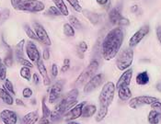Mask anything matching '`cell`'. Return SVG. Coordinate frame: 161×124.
I'll return each instance as SVG.
<instances>
[{
    "label": "cell",
    "instance_id": "obj_1",
    "mask_svg": "<svg viewBox=\"0 0 161 124\" xmlns=\"http://www.w3.org/2000/svg\"><path fill=\"white\" fill-rule=\"evenodd\" d=\"M124 41V31L121 28L112 29L102 42V56L106 61L113 59L119 52Z\"/></svg>",
    "mask_w": 161,
    "mask_h": 124
},
{
    "label": "cell",
    "instance_id": "obj_2",
    "mask_svg": "<svg viewBox=\"0 0 161 124\" xmlns=\"http://www.w3.org/2000/svg\"><path fill=\"white\" fill-rule=\"evenodd\" d=\"M115 85L112 82H107L100 91L99 97V110L97 111L96 121L100 122L102 121L109 111V107L112 105L114 95H115Z\"/></svg>",
    "mask_w": 161,
    "mask_h": 124
},
{
    "label": "cell",
    "instance_id": "obj_3",
    "mask_svg": "<svg viewBox=\"0 0 161 124\" xmlns=\"http://www.w3.org/2000/svg\"><path fill=\"white\" fill-rule=\"evenodd\" d=\"M78 89L74 88L71 91H69L65 96L56 105L55 110L63 113L64 115L70 111L73 107H75L77 103V97H78Z\"/></svg>",
    "mask_w": 161,
    "mask_h": 124
},
{
    "label": "cell",
    "instance_id": "obj_4",
    "mask_svg": "<svg viewBox=\"0 0 161 124\" xmlns=\"http://www.w3.org/2000/svg\"><path fill=\"white\" fill-rule=\"evenodd\" d=\"M134 61V51L132 48H125L123 50L117 57L116 65L121 71H125L132 65Z\"/></svg>",
    "mask_w": 161,
    "mask_h": 124
},
{
    "label": "cell",
    "instance_id": "obj_5",
    "mask_svg": "<svg viewBox=\"0 0 161 124\" xmlns=\"http://www.w3.org/2000/svg\"><path fill=\"white\" fill-rule=\"evenodd\" d=\"M98 68H99V62L97 60L91 61L90 63L87 65V68L78 75V77L76 78V80L75 82V86L78 87L84 85L91 77L94 76V74L97 72Z\"/></svg>",
    "mask_w": 161,
    "mask_h": 124
},
{
    "label": "cell",
    "instance_id": "obj_6",
    "mask_svg": "<svg viewBox=\"0 0 161 124\" xmlns=\"http://www.w3.org/2000/svg\"><path fill=\"white\" fill-rule=\"evenodd\" d=\"M45 8L44 4L39 0H23L16 8L17 10L27 12L38 13L43 11Z\"/></svg>",
    "mask_w": 161,
    "mask_h": 124
},
{
    "label": "cell",
    "instance_id": "obj_7",
    "mask_svg": "<svg viewBox=\"0 0 161 124\" xmlns=\"http://www.w3.org/2000/svg\"><path fill=\"white\" fill-rule=\"evenodd\" d=\"M158 99L155 98V97H150V96H140L136 97L134 99H130L129 101V107L133 110H137L142 106H146V105H151L154 102L158 101Z\"/></svg>",
    "mask_w": 161,
    "mask_h": 124
},
{
    "label": "cell",
    "instance_id": "obj_8",
    "mask_svg": "<svg viewBox=\"0 0 161 124\" xmlns=\"http://www.w3.org/2000/svg\"><path fill=\"white\" fill-rule=\"evenodd\" d=\"M149 32V26L148 25H145L143 27H141L131 37L129 40V47L130 48H134L136 47L137 44L146 37Z\"/></svg>",
    "mask_w": 161,
    "mask_h": 124
},
{
    "label": "cell",
    "instance_id": "obj_9",
    "mask_svg": "<svg viewBox=\"0 0 161 124\" xmlns=\"http://www.w3.org/2000/svg\"><path fill=\"white\" fill-rule=\"evenodd\" d=\"M85 105H86V102L85 101L76 104L70 111H68L64 115V120L66 121H75V120L80 118L81 115H82L83 108H84Z\"/></svg>",
    "mask_w": 161,
    "mask_h": 124
},
{
    "label": "cell",
    "instance_id": "obj_10",
    "mask_svg": "<svg viewBox=\"0 0 161 124\" xmlns=\"http://www.w3.org/2000/svg\"><path fill=\"white\" fill-rule=\"evenodd\" d=\"M33 30L35 31L36 35H37L38 40L40 42L43 43L44 45L46 46H51L52 45V41H51V39H50L48 33L46 32L45 29L42 26L41 24H39L37 22H35L33 24Z\"/></svg>",
    "mask_w": 161,
    "mask_h": 124
},
{
    "label": "cell",
    "instance_id": "obj_11",
    "mask_svg": "<svg viewBox=\"0 0 161 124\" xmlns=\"http://www.w3.org/2000/svg\"><path fill=\"white\" fill-rule=\"evenodd\" d=\"M26 53L29 58V60L31 62L37 63L39 60H41L40 51L38 50L37 46L32 41H28L26 43Z\"/></svg>",
    "mask_w": 161,
    "mask_h": 124
},
{
    "label": "cell",
    "instance_id": "obj_12",
    "mask_svg": "<svg viewBox=\"0 0 161 124\" xmlns=\"http://www.w3.org/2000/svg\"><path fill=\"white\" fill-rule=\"evenodd\" d=\"M103 78H104V75L102 74H95L93 77H91V78L87 81L86 86L84 87V92H85L86 94H88V93L92 92L93 90L97 89V88L102 84Z\"/></svg>",
    "mask_w": 161,
    "mask_h": 124
},
{
    "label": "cell",
    "instance_id": "obj_13",
    "mask_svg": "<svg viewBox=\"0 0 161 124\" xmlns=\"http://www.w3.org/2000/svg\"><path fill=\"white\" fill-rule=\"evenodd\" d=\"M0 120L4 124H17L18 115L10 110H4L0 112Z\"/></svg>",
    "mask_w": 161,
    "mask_h": 124
},
{
    "label": "cell",
    "instance_id": "obj_14",
    "mask_svg": "<svg viewBox=\"0 0 161 124\" xmlns=\"http://www.w3.org/2000/svg\"><path fill=\"white\" fill-rule=\"evenodd\" d=\"M63 85L61 82H57L55 83L53 87H51L49 92V102L51 104L55 103L58 99L61 97V93H62Z\"/></svg>",
    "mask_w": 161,
    "mask_h": 124
},
{
    "label": "cell",
    "instance_id": "obj_15",
    "mask_svg": "<svg viewBox=\"0 0 161 124\" xmlns=\"http://www.w3.org/2000/svg\"><path fill=\"white\" fill-rule=\"evenodd\" d=\"M132 77H133V69L128 68L127 70H125V72L119 78V80H118V82H117V84L115 86V88L118 89L119 87H124V86L129 87V85L131 84Z\"/></svg>",
    "mask_w": 161,
    "mask_h": 124
},
{
    "label": "cell",
    "instance_id": "obj_16",
    "mask_svg": "<svg viewBox=\"0 0 161 124\" xmlns=\"http://www.w3.org/2000/svg\"><path fill=\"white\" fill-rule=\"evenodd\" d=\"M36 65H37L39 73L41 74L42 79H43V85L46 86V87L50 86V84H51V79H50L48 73H47V70H46V67H45L44 63L42 62V59L39 60L37 63H36Z\"/></svg>",
    "mask_w": 161,
    "mask_h": 124
},
{
    "label": "cell",
    "instance_id": "obj_17",
    "mask_svg": "<svg viewBox=\"0 0 161 124\" xmlns=\"http://www.w3.org/2000/svg\"><path fill=\"white\" fill-rule=\"evenodd\" d=\"M40 117L37 111L27 113L21 120V124H35L38 122Z\"/></svg>",
    "mask_w": 161,
    "mask_h": 124
},
{
    "label": "cell",
    "instance_id": "obj_18",
    "mask_svg": "<svg viewBox=\"0 0 161 124\" xmlns=\"http://www.w3.org/2000/svg\"><path fill=\"white\" fill-rule=\"evenodd\" d=\"M0 99L7 105L8 106H11L15 103L14 99H13L12 95H10L5 88L4 87H1L0 86Z\"/></svg>",
    "mask_w": 161,
    "mask_h": 124
},
{
    "label": "cell",
    "instance_id": "obj_19",
    "mask_svg": "<svg viewBox=\"0 0 161 124\" xmlns=\"http://www.w3.org/2000/svg\"><path fill=\"white\" fill-rule=\"evenodd\" d=\"M118 97L123 101H127L132 98V92L129 87H121L118 88Z\"/></svg>",
    "mask_w": 161,
    "mask_h": 124
},
{
    "label": "cell",
    "instance_id": "obj_20",
    "mask_svg": "<svg viewBox=\"0 0 161 124\" xmlns=\"http://www.w3.org/2000/svg\"><path fill=\"white\" fill-rule=\"evenodd\" d=\"M97 111H98V109H97L96 105H92V104L85 105L83 108V111H82L81 117L82 118H90L97 112Z\"/></svg>",
    "mask_w": 161,
    "mask_h": 124
},
{
    "label": "cell",
    "instance_id": "obj_21",
    "mask_svg": "<svg viewBox=\"0 0 161 124\" xmlns=\"http://www.w3.org/2000/svg\"><path fill=\"white\" fill-rule=\"evenodd\" d=\"M24 45L25 40H21L15 47V56L18 61L24 58Z\"/></svg>",
    "mask_w": 161,
    "mask_h": 124
},
{
    "label": "cell",
    "instance_id": "obj_22",
    "mask_svg": "<svg viewBox=\"0 0 161 124\" xmlns=\"http://www.w3.org/2000/svg\"><path fill=\"white\" fill-rule=\"evenodd\" d=\"M109 19H110V21L112 22V24H118L119 20L122 19V15H121L120 10L117 8L112 9L109 13Z\"/></svg>",
    "mask_w": 161,
    "mask_h": 124
},
{
    "label": "cell",
    "instance_id": "obj_23",
    "mask_svg": "<svg viewBox=\"0 0 161 124\" xmlns=\"http://www.w3.org/2000/svg\"><path fill=\"white\" fill-rule=\"evenodd\" d=\"M83 15L85 18H87V19L92 23V24H97L99 21V16L96 13L89 11V10H84Z\"/></svg>",
    "mask_w": 161,
    "mask_h": 124
},
{
    "label": "cell",
    "instance_id": "obj_24",
    "mask_svg": "<svg viewBox=\"0 0 161 124\" xmlns=\"http://www.w3.org/2000/svg\"><path fill=\"white\" fill-rule=\"evenodd\" d=\"M149 82V75L147 72H141L137 74L136 76V83L139 86H145L148 84Z\"/></svg>",
    "mask_w": 161,
    "mask_h": 124
},
{
    "label": "cell",
    "instance_id": "obj_25",
    "mask_svg": "<svg viewBox=\"0 0 161 124\" xmlns=\"http://www.w3.org/2000/svg\"><path fill=\"white\" fill-rule=\"evenodd\" d=\"M148 122L150 124H158L161 120V115L157 111L151 110L148 114Z\"/></svg>",
    "mask_w": 161,
    "mask_h": 124
},
{
    "label": "cell",
    "instance_id": "obj_26",
    "mask_svg": "<svg viewBox=\"0 0 161 124\" xmlns=\"http://www.w3.org/2000/svg\"><path fill=\"white\" fill-rule=\"evenodd\" d=\"M53 2V4L55 5V7L60 10V12L64 16H68V9L64 2V0H52Z\"/></svg>",
    "mask_w": 161,
    "mask_h": 124
},
{
    "label": "cell",
    "instance_id": "obj_27",
    "mask_svg": "<svg viewBox=\"0 0 161 124\" xmlns=\"http://www.w3.org/2000/svg\"><path fill=\"white\" fill-rule=\"evenodd\" d=\"M63 29H64V34L65 36H67V37H74L75 29L69 23H66V24L64 25Z\"/></svg>",
    "mask_w": 161,
    "mask_h": 124
},
{
    "label": "cell",
    "instance_id": "obj_28",
    "mask_svg": "<svg viewBox=\"0 0 161 124\" xmlns=\"http://www.w3.org/2000/svg\"><path fill=\"white\" fill-rule=\"evenodd\" d=\"M3 87L10 94V95H15L16 93H15V89H14V86H13L12 82L9 80V79H5L4 80V85H3Z\"/></svg>",
    "mask_w": 161,
    "mask_h": 124
},
{
    "label": "cell",
    "instance_id": "obj_29",
    "mask_svg": "<svg viewBox=\"0 0 161 124\" xmlns=\"http://www.w3.org/2000/svg\"><path fill=\"white\" fill-rule=\"evenodd\" d=\"M24 30H25V32H26V34H27V36L30 38V39H31V40H38L39 41V40H38L37 35H36V33H35V31L29 26V25H25L24 27Z\"/></svg>",
    "mask_w": 161,
    "mask_h": 124
},
{
    "label": "cell",
    "instance_id": "obj_30",
    "mask_svg": "<svg viewBox=\"0 0 161 124\" xmlns=\"http://www.w3.org/2000/svg\"><path fill=\"white\" fill-rule=\"evenodd\" d=\"M19 74H20V76L22 78L26 79L27 81H30L31 78V69L28 68V67H25V66H22L20 71H19Z\"/></svg>",
    "mask_w": 161,
    "mask_h": 124
},
{
    "label": "cell",
    "instance_id": "obj_31",
    "mask_svg": "<svg viewBox=\"0 0 161 124\" xmlns=\"http://www.w3.org/2000/svg\"><path fill=\"white\" fill-rule=\"evenodd\" d=\"M63 115H64L63 113H61L60 111H56V110H54L53 111L51 112L50 121H53V122H57V121H59L62 119Z\"/></svg>",
    "mask_w": 161,
    "mask_h": 124
},
{
    "label": "cell",
    "instance_id": "obj_32",
    "mask_svg": "<svg viewBox=\"0 0 161 124\" xmlns=\"http://www.w3.org/2000/svg\"><path fill=\"white\" fill-rule=\"evenodd\" d=\"M42 117L43 118H49L51 116V111L50 109L47 107L46 102H45V98H43L42 100Z\"/></svg>",
    "mask_w": 161,
    "mask_h": 124
},
{
    "label": "cell",
    "instance_id": "obj_33",
    "mask_svg": "<svg viewBox=\"0 0 161 124\" xmlns=\"http://www.w3.org/2000/svg\"><path fill=\"white\" fill-rule=\"evenodd\" d=\"M69 21H70L69 24L71 25L74 29H76V30L82 29V25L80 23V21L78 20V19H76L74 16H71V17L69 18Z\"/></svg>",
    "mask_w": 161,
    "mask_h": 124
},
{
    "label": "cell",
    "instance_id": "obj_34",
    "mask_svg": "<svg viewBox=\"0 0 161 124\" xmlns=\"http://www.w3.org/2000/svg\"><path fill=\"white\" fill-rule=\"evenodd\" d=\"M3 63L7 66V67H10V66H12L13 64V54H12V51H8V55L6 56V58L4 59V62Z\"/></svg>",
    "mask_w": 161,
    "mask_h": 124
},
{
    "label": "cell",
    "instance_id": "obj_35",
    "mask_svg": "<svg viewBox=\"0 0 161 124\" xmlns=\"http://www.w3.org/2000/svg\"><path fill=\"white\" fill-rule=\"evenodd\" d=\"M66 1L72 6V8H74L76 12H81L82 11V7L79 4L78 0H66Z\"/></svg>",
    "mask_w": 161,
    "mask_h": 124
},
{
    "label": "cell",
    "instance_id": "obj_36",
    "mask_svg": "<svg viewBox=\"0 0 161 124\" xmlns=\"http://www.w3.org/2000/svg\"><path fill=\"white\" fill-rule=\"evenodd\" d=\"M77 51H78V52H81V54L83 56V54L87 51V42L86 41H80L78 43V46H77Z\"/></svg>",
    "mask_w": 161,
    "mask_h": 124
},
{
    "label": "cell",
    "instance_id": "obj_37",
    "mask_svg": "<svg viewBox=\"0 0 161 124\" xmlns=\"http://www.w3.org/2000/svg\"><path fill=\"white\" fill-rule=\"evenodd\" d=\"M47 14L52 15V16H61L62 14L60 12V10L54 6V7H50L47 10Z\"/></svg>",
    "mask_w": 161,
    "mask_h": 124
},
{
    "label": "cell",
    "instance_id": "obj_38",
    "mask_svg": "<svg viewBox=\"0 0 161 124\" xmlns=\"http://www.w3.org/2000/svg\"><path fill=\"white\" fill-rule=\"evenodd\" d=\"M150 106H151V110H153V111H157L158 113H159V114L161 115V102L159 101V100H158V101L154 102V103H153V104H151Z\"/></svg>",
    "mask_w": 161,
    "mask_h": 124
},
{
    "label": "cell",
    "instance_id": "obj_39",
    "mask_svg": "<svg viewBox=\"0 0 161 124\" xmlns=\"http://www.w3.org/2000/svg\"><path fill=\"white\" fill-rule=\"evenodd\" d=\"M7 78V66L2 63L0 66V80H5Z\"/></svg>",
    "mask_w": 161,
    "mask_h": 124
},
{
    "label": "cell",
    "instance_id": "obj_40",
    "mask_svg": "<svg viewBox=\"0 0 161 124\" xmlns=\"http://www.w3.org/2000/svg\"><path fill=\"white\" fill-rule=\"evenodd\" d=\"M70 68V60L68 58H65L64 60V64H63L62 68H61V72L62 73H65L66 71H68Z\"/></svg>",
    "mask_w": 161,
    "mask_h": 124
},
{
    "label": "cell",
    "instance_id": "obj_41",
    "mask_svg": "<svg viewBox=\"0 0 161 124\" xmlns=\"http://www.w3.org/2000/svg\"><path fill=\"white\" fill-rule=\"evenodd\" d=\"M32 94H33L32 93V90L30 87H25L24 89L22 90V96H23V98H25V99L31 98Z\"/></svg>",
    "mask_w": 161,
    "mask_h": 124
},
{
    "label": "cell",
    "instance_id": "obj_42",
    "mask_svg": "<svg viewBox=\"0 0 161 124\" xmlns=\"http://www.w3.org/2000/svg\"><path fill=\"white\" fill-rule=\"evenodd\" d=\"M18 62H19L21 65H23V66H25V67H28V68H30V69L33 67L32 62H31V61H29V60H27V59H25V58H22V59L19 60Z\"/></svg>",
    "mask_w": 161,
    "mask_h": 124
},
{
    "label": "cell",
    "instance_id": "obj_43",
    "mask_svg": "<svg viewBox=\"0 0 161 124\" xmlns=\"http://www.w3.org/2000/svg\"><path fill=\"white\" fill-rule=\"evenodd\" d=\"M52 74L53 77H56L57 74H58V67L55 63L52 64Z\"/></svg>",
    "mask_w": 161,
    "mask_h": 124
},
{
    "label": "cell",
    "instance_id": "obj_44",
    "mask_svg": "<svg viewBox=\"0 0 161 124\" xmlns=\"http://www.w3.org/2000/svg\"><path fill=\"white\" fill-rule=\"evenodd\" d=\"M118 24L120 25V26H128V25L130 24V21L127 19H125V18H123L122 17V19L119 20V22H118Z\"/></svg>",
    "mask_w": 161,
    "mask_h": 124
},
{
    "label": "cell",
    "instance_id": "obj_45",
    "mask_svg": "<svg viewBox=\"0 0 161 124\" xmlns=\"http://www.w3.org/2000/svg\"><path fill=\"white\" fill-rule=\"evenodd\" d=\"M42 57L45 61L49 60L50 59V51L48 48H45L43 50V52H42Z\"/></svg>",
    "mask_w": 161,
    "mask_h": 124
},
{
    "label": "cell",
    "instance_id": "obj_46",
    "mask_svg": "<svg viewBox=\"0 0 161 124\" xmlns=\"http://www.w3.org/2000/svg\"><path fill=\"white\" fill-rule=\"evenodd\" d=\"M50 122H51V121H50L49 118H43V117H42L38 121V123L39 124H49Z\"/></svg>",
    "mask_w": 161,
    "mask_h": 124
},
{
    "label": "cell",
    "instance_id": "obj_47",
    "mask_svg": "<svg viewBox=\"0 0 161 124\" xmlns=\"http://www.w3.org/2000/svg\"><path fill=\"white\" fill-rule=\"evenodd\" d=\"M23 0H11V5H12V7L16 9L17 8H18V6L22 2Z\"/></svg>",
    "mask_w": 161,
    "mask_h": 124
},
{
    "label": "cell",
    "instance_id": "obj_48",
    "mask_svg": "<svg viewBox=\"0 0 161 124\" xmlns=\"http://www.w3.org/2000/svg\"><path fill=\"white\" fill-rule=\"evenodd\" d=\"M157 37H158V40L161 45V26H158L157 28Z\"/></svg>",
    "mask_w": 161,
    "mask_h": 124
},
{
    "label": "cell",
    "instance_id": "obj_49",
    "mask_svg": "<svg viewBox=\"0 0 161 124\" xmlns=\"http://www.w3.org/2000/svg\"><path fill=\"white\" fill-rule=\"evenodd\" d=\"M32 81H33L34 85H38L40 83V78H39L37 74H33V75H32Z\"/></svg>",
    "mask_w": 161,
    "mask_h": 124
},
{
    "label": "cell",
    "instance_id": "obj_50",
    "mask_svg": "<svg viewBox=\"0 0 161 124\" xmlns=\"http://www.w3.org/2000/svg\"><path fill=\"white\" fill-rule=\"evenodd\" d=\"M15 103H16V105H18V106H21V107H24L25 106L24 102L19 99H16V100H15Z\"/></svg>",
    "mask_w": 161,
    "mask_h": 124
},
{
    "label": "cell",
    "instance_id": "obj_51",
    "mask_svg": "<svg viewBox=\"0 0 161 124\" xmlns=\"http://www.w3.org/2000/svg\"><path fill=\"white\" fill-rule=\"evenodd\" d=\"M96 1L100 6H104V5H106L108 3V0H96Z\"/></svg>",
    "mask_w": 161,
    "mask_h": 124
},
{
    "label": "cell",
    "instance_id": "obj_52",
    "mask_svg": "<svg viewBox=\"0 0 161 124\" xmlns=\"http://www.w3.org/2000/svg\"><path fill=\"white\" fill-rule=\"evenodd\" d=\"M66 124H80V123H78V122H75V121H67V123Z\"/></svg>",
    "mask_w": 161,
    "mask_h": 124
},
{
    "label": "cell",
    "instance_id": "obj_53",
    "mask_svg": "<svg viewBox=\"0 0 161 124\" xmlns=\"http://www.w3.org/2000/svg\"><path fill=\"white\" fill-rule=\"evenodd\" d=\"M137 8H138V7H137V6H133V8H132V11H136Z\"/></svg>",
    "mask_w": 161,
    "mask_h": 124
},
{
    "label": "cell",
    "instance_id": "obj_54",
    "mask_svg": "<svg viewBox=\"0 0 161 124\" xmlns=\"http://www.w3.org/2000/svg\"><path fill=\"white\" fill-rule=\"evenodd\" d=\"M158 89L159 91H161V85H158Z\"/></svg>",
    "mask_w": 161,
    "mask_h": 124
},
{
    "label": "cell",
    "instance_id": "obj_55",
    "mask_svg": "<svg viewBox=\"0 0 161 124\" xmlns=\"http://www.w3.org/2000/svg\"><path fill=\"white\" fill-rule=\"evenodd\" d=\"M2 63H3V62H2V59L0 58V66H1V64H2Z\"/></svg>",
    "mask_w": 161,
    "mask_h": 124
}]
</instances>
